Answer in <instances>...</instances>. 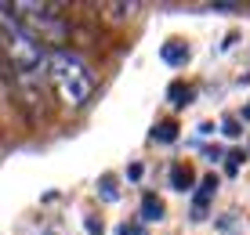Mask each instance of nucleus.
<instances>
[{"instance_id": "f03ea898", "label": "nucleus", "mask_w": 250, "mask_h": 235, "mask_svg": "<svg viewBox=\"0 0 250 235\" xmlns=\"http://www.w3.org/2000/svg\"><path fill=\"white\" fill-rule=\"evenodd\" d=\"M11 11H19V22L37 40H47V43H65L69 40V22L55 11V7L33 4V0H29V4H11Z\"/></svg>"}, {"instance_id": "20e7f679", "label": "nucleus", "mask_w": 250, "mask_h": 235, "mask_svg": "<svg viewBox=\"0 0 250 235\" xmlns=\"http://www.w3.org/2000/svg\"><path fill=\"white\" fill-rule=\"evenodd\" d=\"M196 181V174L188 167H170V188H178V192H188Z\"/></svg>"}, {"instance_id": "6e6552de", "label": "nucleus", "mask_w": 250, "mask_h": 235, "mask_svg": "<svg viewBox=\"0 0 250 235\" xmlns=\"http://www.w3.org/2000/svg\"><path fill=\"white\" fill-rule=\"evenodd\" d=\"M225 134H229V137H236V134H239V127L232 123V119H225Z\"/></svg>"}, {"instance_id": "9d476101", "label": "nucleus", "mask_w": 250, "mask_h": 235, "mask_svg": "<svg viewBox=\"0 0 250 235\" xmlns=\"http://www.w3.org/2000/svg\"><path fill=\"white\" fill-rule=\"evenodd\" d=\"M243 116H247V119H250V105H247V109H243Z\"/></svg>"}, {"instance_id": "f257e3e1", "label": "nucleus", "mask_w": 250, "mask_h": 235, "mask_svg": "<svg viewBox=\"0 0 250 235\" xmlns=\"http://www.w3.org/2000/svg\"><path fill=\"white\" fill-rule=\"evenodd\" d=\"M44 76L69 109H80L94 94V83H98L94 73H91V65L83 62V58L69 55V51H51L47 65H44Z\"/></svg>"}, {"instance_id": "1a4fd4ad", "label": "nucleus", "mask_w": 250, "mask_h": 235, "mask_svg": "<svg viewBox=\"0 0 250 235\" xmlns=\"http://www.w3.org/2000/svg\"><path fill=\"white\" fill-rule=\"evenodd\" d=\"M120 235H145L142 228H120Z\"/></svg>"}, {"instance_id": "7ed1b4c3", "label": "nucleus", "mask_w": 250, "mask_h": 235, "mask_svg": "<svg viewBox=\"0 0 250 235\" xmlns=\"http://www.w3.org/2000/svg\"><path fill=\"white\" fill-rule=\"evenodd\" d=\"M160 55H163V62H170V65H185L188 62V47H185L182 40H170Z\"/></svg>"}, {"instance_id": "423d86ee", "label": "nucleus", "mask_w": 250, "mask_h": 235, "mask_svg": "<svg viewBox=\"0 0 250 235\" xmlns=\"http://www.w3.org/2000/svg\"><path fill=\"white\" fill-rule=\"evenodd\" d=\"M152 137H156V141H174V137H178V123H160Z\"/></svg>"}, {"instance_id": "0eeeda50", "label": "nucleus", "mask_w": 250, "mask_h": 235, "mask_svg": "<svg viewBox=\"0 0 250 235\" xmlns=\"http://www.w3.org/2000/svg\"><path fill=\"white\" fill-rule=\"evenodd\" d=\"M170 98H178V105H188V98H192V91H188L185 83H170Z\"/></svg>"}, {"instance_id": "39448f33", "label": "nucleus", "mask_w": 250, "mask_h": 235, "mask_svg": "<svg viewBox=\"0 0 250 235\" xmlns=\"http://www.w3.org/2000/svg\"><path fill=\"white\" fill-rule=\"evenodd\" d=\"M142 217H145V221H160V217H163V203L156 196H145L142 199Z\"/></svg>"}]
</instances>
